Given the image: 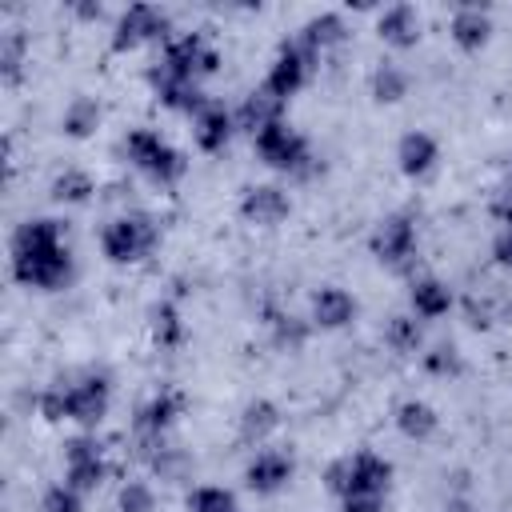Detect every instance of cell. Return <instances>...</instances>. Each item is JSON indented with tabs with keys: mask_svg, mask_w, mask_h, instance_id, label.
Here are the masks:
<instances>
[{
	"mask_svg": "<svg viewBox=\"0 0 512 512\" xmlns=\"http://www.w3.org/2000/svg\"><path fill=\"white\" fill-rule=\"evenodd\" d=\"M160 240V224L148 216V212H124L116 220L104 224L100 232V248L112 264H132V260H144Z\"/></svg>",
	"mask_w": 512,
	"mask_h": 512,
	"instance_id": "obj_1",
	"label": "cell"
},
{
	"mask_svg": "<svg viewBox=\"0 0 512 512\" xmlns=\"http://www.w3.org/2000/svg\"><path fill=\"white\" fill-rule=\"evenodd\" d=\"M124 156L152 180V184H176L180 176H184V168H188V160L172 148V144H164L160 140V132H152V128H132L128 136H124Z\"/></svg>",
	"mask_w": 512,
	"mask_h": 512,
	"instance_id": "obj_2",
	"label": "cell"
},
{
	"mask_svg": "<svg viewBox=\"0 0 512 512\" xmlns=\"http://www.w3.org/2000/svg\"><path fill=\"white\" fill-rule=\"evenodd\" d=\"M12 276L24 288H64L72 276V256L68 248H40V252H12Z\"/></svg>",
	"mask_w": 512,
	"mask_h": 512,
	"instance_id": "obj_3",
	"label": "cell"
},
{
	"mask_svg": "<svg viewBox=\"0 0 512 512\" xmlns=\"http://www.w3.org/2000/svg\"><path fill=\"white\" fill-rule=\"evenodd\" d=\"M252 144H256V156L268 164V168H276V172H296V176H308L312 168H308V144H304V136L300 132H292L284 120L280 124H272V128H264L260 136H252Z\"/></svg>",
	"mask_w": 512,
	"mask_h": 512,
	"instance_id": "obj_4",
	"label": "cell"
},
{
	"mask_svg": "<svg viewBox=\"0 0 512 512\" xmlns=\"http://www.w3.org/2000/svg\"><path fill=\"white\" fill-rule=\"evenodd\" d=\"M372 256L380 264H392L396 272H408L412 268V256H416V224L408 212H396V216H384L372 232Z\"/></svg>",
	"mask_w": 512,
	"mask_h": 512,
	"instance_id": "obj_5",
	"label": "cell"
},
{
	"mask_svg": "<svg viewBox=\"0 0 512 512\" xmlns=\"http://www.w3.org/2000/svg\"><path fill=\"white\" fill-rule=\"evenodd\" d=\"M64 468H68V488L92 492V488L104 480V472H108L100 440H96V436H76V440H68V444H64Z\"/></svg>",
	"mask_w": 512,
	"mask_h": 512,
	"instance_id": "obj_6",
	"label": "cell"
},
{
	"mask_svg": "<svg viewBox=\"0 0 512 512\" xmlns=\"http://www.w3.org/2000/svg\"><path fill=\"white\" fill-rule=\"evenodd\" d=\"M168 32V16L156 8V4H132L120 12L116 20V36H112V48L116 52H132L140 48L144 40H156Z\"/></svg>",
	"mask_w": 512,
	"mask_h": 512,
	"instance_id": "obj_7",
	"label": "cell"
},
{
	"mask_svg": "<svg viewBox=\"0 0 512 512\" xmlns=\"http://www.w3.org/2000/svg\"><path fill=\"white\" fill-rule=\"evenodd\" d=\"M164 64H168L176 76H184V80L196 84L200 76H212V72L220 68V52L208 48L204 36L188 32V36H180V40H172V44L164 48Z\"/></svg>",
	"mask_w": 512,
	"mask_h": 512,
	"instance_id": "obj_8",
	"label": "cell"
},
{
	"mask_svg": "<svg viewBox=\"0 0 512 512\" xmlns=\"http://www.w3.org/2000/svg\"><path fill=\"white\" fill-rule=\"evenodd\" d=\"M316 64V52H308L300 40H288V44H280V52H276V60H272V68H268V80H264V88H272L280 100L284 96H292L304 80H308V68Z\"/></svg>",
	"mask_w": 512,
	"mask_h": 512,
	"instance_id": "obj_9",
	"label": "cell"
},
{
	"mask_svg": "<svg viewBox=\"0 0 512 512\" xmlns=\"http://www.w3.org/2000/svg\"><path fill=\"white\" fill-rule=\"evenodd\" d=\"M108 400H112V384L104 376L88 372L76 384H68V420H76L84 428H96L108 412Z\"/></svg>",
	"mask_w": 512,
	"mask_h": 512,
	"instance_id": "obj_10",
	"label": "cell"
},
{
	"mask_svg": "<svg viewBox=\"0 0 512 512\" xmlns=\"http://www.w3.org/2000/svg\"><path fill=\"white\" fill-rule=\"evenodd\" d=\"M148 84H152V92H156V100H160L164 108H176V112H200V108L208 104L204 92H200L192 80L176 76L164 60H156V64L148 68Z\"/></svg>",
	"mask_w": 512,
	"mask_h": 512,
	"instance_id": "obj_11",
	"label": "cell"
},
{
	"mask_svg": "<svg viewBox=\"0 0 512 512\" xmlns=\"http://www.w3.org/2000/svg\"><path fill=\"white\" fill-rule=\"evenodd\" d=\"M288 192L284 188H276V184H256V188H248L244 192V200H240V216L248 220V224H256V228H272V224H280L284 216H288Z\"/></svg>",
	"mask_w": 512,
	"mask_h": 512,
	"instance_id": "obj_12",
	"label": "cell"
},
{
	"mask_svg": "<svg viewBox=\"0 0 512 512\" xmlns=\"http://www.w3.org/2000/svg\"><path fill=\"white\" fill-rule=\"evenodd\" d=\"M288 480H292V456H288V452H276V448L256 452L252 464L244 468V484H248L252 492H260V496L280 492Z\"/></svg>",
	"mask_w": 512,
	"mask_h": 512,
	"instance_id": "obj_13",
	"label": "cell"
},
{
	"mask_svg": "<svg viewBox=\"0 0 512 512\" xmlns=\"http://www.w3.org/2000/svg\"><path fill=\"white\" fill-rule=\"evenodd\" d=\"M356 316V296L336 288V284H324L316 296H312V324L316 328H344L352 324Z\"/></svg>",
	"mask_w": 512,
	"mask_h": 512,
	"instance_id": "obj_14",
	"label": "cell"
},
{
	"mask_svg": "<svg viewBox=\"0 0 512 512\" xmlns=\"http://www.w3.org/2000/svg\"><path fill=\"white\" fill-rule=\"evenodd\" d=\"M376 32L392 48H416V40H420V16H416L412 4H392V8L380 12Z\"/></svg>",
	"mask_w": 512,
	"mask_h": 512,
	"instance_id": "obj_15",
	"label": "cell"
},
{
	"mask_svg": "<svg viewBox=\"0 0 512 512\" xmlns=\"http://www.w3.org/2000/svg\"><path fill=\"white\" fill-rule=\"evenodd\" d=\"M280 116H284V100H280L272 88H256V92H248L244 104H240V112H236L240 128H248L252 136H260L264 128L280 124Z\"/></svg>",
	"mask_w": 512,
	"mask_h": 512,
	"instance_id": "obj_16",
	"label": "cell"
},
{
	"mask_svg": "<svg viewBox=\"0 0 512 512\" xmlns=\"http://www.w3.org/2000/svg\"><path fill=\"white\" fill-rule=\"evenodd\" d=\"M448 32H452V40H456L464 52H476V48L488 44V36H492V20H488V12H484L480 4H464V8L452 12Z\"/></svg>",
	"mask_w": 512,
	"mask_h": 512,
	"instance_id": "obj_17",
	"label": "cell"
},
{
	"mask_svg": "<svg viewBox=\"0 0 512 512\" xmlns=\"http://www.w3.org/2000/svg\"><path fill=\"white\" fill-rule=\"evenodd\" d=\"M192 132H196V144H200L204 152H220V148L228 144V136H232V112H228L224 104L208 100V104L196 112Z\"/></svg>",
	"mask_w": 512,
	"mask_h": 512,
	"instance_id": "obj_18",
	"label": "cell"
},
{
	"mask_svg": "<svg viewBox=\"0 0 512 512\" xmlns=\"http://www.w3.org/2000/svg\"><path fill=\"white\" fill-rule=\"evenodd\" d=\"M436 156H440V148H436V140L428 136V132H408V136H400V148H396V160H400V172L404 176H428L432 172V164H436Z\"/></svg>",
	"mask_w": 512,
	"mask_h": 512,
	"instance_id": "obj_19",
	"label": "cell"
},
{
	"mask_svg": "<svg viewBox=\"0 0 512 512\" xmlns=\"http://www.w3.org/2000/svg\"><path fill=\"white\" fill-rule=\"evenodd\" d=\"M60 244H64V224L52 216L24 220L12 232V252H40V248H60Z\"/></svg>",
	"mask_w": 512,
	"mask_h": 512,
	"instance_id": "obj_20",
	"label": "cell"
},
{
	"mask_svg": "<svg viewBox=\"0 0 512 512\" xmlns=\"http://www.w3.org/2000/svg\"><path fill=\"white\" fill-rule=\"evenodd\" d=\"M388 480H392V464L384 456H376L368 448L352 456V488H348V496L352 492H376V496H384Z\"/></svg>",
	"mask_w": 512,
	"mask_h": 512,
	"instance_id": "obj_21",
	"label": "cell"
},
{
	"mask_svg": "<svg viewBox=\"0 0 512 512\" xmlns=\"http://www.w3.org/2000/svg\"><path fill=\"white\" fill-rule=\"evenodd\" d=\"M280 428V408L272 400H252L240 412V444H264Z\"/></svg>",
	"mask_w": 512,
	"mask_h": 512,
	"instance_id": "obj_22",
	"label": "cell"
},
{
	"mask_svg": "<svg viewBox=\"0 0 512 512\" xmlns=\"http://www.w3.org/2000/svg\"><path fill=\"white\" fill-rule=\"evenodd\" d=\"M412 308H416V316H424V320H436V316H444L448 308H452V288L444 284V280H436V276H420V280H412Z\"/></svg>",
	"mask_w": 512,
	"mask_h": 512,
	"instance_id": "obj_23",
	"label": "cell"
},
{
	"mask_svg": "<svg viewBox=\"0 0 512 512\" xmlns=\"http://www.w3.org/2000/svg\"><path fill=\"white\" fill-rule=\"evenodd\" d=\"M344 36H348V28H344V16H340V12H320V16H312V20L300 28V44H304L308 52L332 48V44H340Z\"/></svg>",
	"mask_w": 512,
	"mask_h": 512,
	"instance_id": "obj_24",
	"label": "cell"
},
{
	"mask_svg": "<svg viewBox=\"0 0 512 512\" xmlns=\"http://www.w3.org/2000/svg\"><path fill=\"white\" fill-rule=\"evenodd\" d=\"M436 408L432 404H424V400H404L400 408H396V428L408 436V440H428L432 432H436Z\"/></svg>",
	"mask_w": 512,
	"mask_h": 512,
	"instance_id": "obj_25",
	"label": "cell"
},
{
	"mask_svg": "<svg viewBox=\"0 0 512 512\" xmlns=\"http://www.w3.org/2000/svg\"><path fill=\"white\" fill-rule=\"evenodd\" d=\"M180 416V396L176 392H156L140 412H136V432H164Z\"/></svg>",
	"mask_w": 512,
	"mask_h": 512,
	"instance_id": "obj_26",
	"label": "cell"
},
{
	"mask_svg": "<svg viewBox=\"0 0 512 512\" xmlns=\"http://www.w3.org/2000/svg\"><path fill=\"white\" fill-rule=\"evenodd\" d=\"M96 124H100V104H96L92 96H76V100L64 108V120H60L64 136H72V140L92 136V132H96Z\"/></svg>",
	"mask_w": 512,
	"mask_h": 512,
	"instance_id": "obj_27",
	"label": "cell"
},
{
	"mask_svg": "<svg viewBox=\"0 0 512 512\" xmlns=\"http://www.w3.org/2000/svg\"><path fill=\"white\" fill-rule=\"evenodd\" d=\"M148 328H152V340H156L160 348H176L180 336H184L180 312H176V304H168V300H160V304L148 308Z\"/></svg>",
	"mask_w": 512,
	"mask_h": 512,
	"instance_id": "obj_28",
	"label": "cell"
},
{
	"mask_svg": "<svg viewBox=\"0 0 512 512\" xmlns=\"http://www.w3.org/2000/svg\"><path fill=\"white\" fill-rule=\"evenodd\" d=\"M148 464L164 484H184L192 476V452H184V448H160Z\"/></svg>",
	"mask_w": 512,
	"mask_h": 512,
	"instance_id": "obj_29",
	"label": "cell"
},
{
	"mask_svg": "<svg viewBox=\"0 0 512 512\" xmlns=\"http://www.w3.org/2000/svg\"><path fill=\"white\" fill-rule=\"evenodd\" d=\"M92 192H96L92 176H88V172H76V168L60 172V176L52 180V200H60V204H84Z\"/></svg>",
	"mask_w": 512,
	"mask_h": 512,
	"instance_id": "obj_30",
	"label": "cell"
},
{
	"mask_svg": "<svg viewBox=\"0 0 512 512\" xmlns=\"http://www.w3.org/2000/svg\"><path fill=\"white\" fill-rule=\"evenodd\" d=\"M404 92H408V76L396 64H380L372 72V96L380 104H396V100H404Z\"/></svg>",
	"mask_w": 512,
	"mask_h": 512,
	"instance_id": "obj_31",
	"label": "cell"
},
{
	"mask_svg": "<svg viewBox=\"0 0 512 512\" xmlns=\"http://www.w3.org/2000/svg\"><path fill=\"white\" fill-rule=\"evenodd\" d=\"M188 512H240V508H236V496L228 488L204 484V488L188 492Z\"/></svg>",
	"mask_w": 512,
	"mask_h": 512,
	"instance_id": "obj_32",
	"label": "cell"
},
{
	"mask_svg": "<svg viewBox=\"0 0 512 512\" xmlns=\"http://www.w3.org/2000/svg\"><path fill=\"white\" fill-rule=\"evenodd\" d=\"M116 508L120 512H156V492L144 480H128L116 496Z\"/></svg>",
	"mask_w": 512,
	"mask_h": 512,
	"instance_id": "obj_33",
	"label": "cell"
},
{
	"mask_svg": "<svg viewBox=\"0 0 512 512\" xmlns=\"http://www.w3.org/2000/svg\"><path fill=\"white\" fill-rule=\"evenodd\" d=\"M388 344L396 352H416L420 348V324H416V316H392L388 320Z\"/></svg>",
	"mask_w": 512,
	"mask_h": 512,
	"instance_id": "obj_34",
	"label": "cell"
},
{
	"mask_svg": "<svg viewBox=\"0 0 512 512\" xmlns=\"http://www.w3.org/2000/svg\"><path fill=\"white\" fill-rule=\"evenodd\" d=\"M424 368L432 376H456L460 372V352L456 344H436L432 352H424Z\"/></svg>",
	"mask_w": 512,
	"mask_h": 512,
	"instance_id": "obj_35",
	"label": "cell"
},
{
	"mask_svg": "<svg viewBox=\"0 0 512 512\" xmlns=\"http://www.w3.org/2000/svg\"><path fill=\"white\" fill-rule=\"evenodd\" d=\"M20 56H24L20 32H8V36L0 40V72H4V80H16V76H20Z\"/></svg>",
	"mask_w": 512,
	"mask_h": 512,
	"instance_id": "obj_36",
	"label": "cell"
},
{
	"mask_svg": "<svg viewBox=\"0 0 512 512\" xmlns=\"http://www.w3.org/2000/svg\"><path fill=\"white\" fill-rule=\"evenodd\" d=\"M272 328H276V344H280V348H300V344L308 340V324L296 320V316H276Z\"/></svg>",
	"mask_w": 512,
	"mask_h": 512,
	"instance_id": "obj_37",
	"label": "cell"
},
{
	"mask_svg": "<svg viewBox=\"0 0 512 512\" xmlns=\"http://www.w3.org/2000/svg\"><path fill=\"white\" fill-rule=\"evenodd\" d=\"M36 404H40L44 420H68V384H52V388H44Z\"/></svg>",
	"mask_w": 512,
	"mask_h": 512,
	"instance_id": "obj_38",
	"label": "cell"
},
{
	"mask_svg": "<svg viewBox=\"0 0 512 512\" xmlns=\"http://www.w3.org/2000/svg\"><path fill=\"white\" fill-rule=\"evenodd\" d=\"M324 488L336 492V496H348V488H352V456H340V460H332L324 468Z\"/></svg>",
	"mask_w": 512,
	"mask_h": 512,
	"instance_id": "obj_39",
	"label": "cell"
},
{
	"mask_svg": "<svg viewBox=\"0 0 512 512\" xmlns=\"http://www.w3.org/2000/svg\"><path fill=\"white\" fill-rule=\"evenodd\" d=\"M40 512H80V492L60 484V488H48L44 500H40Z\"/></svg>",
	"mask_w": 512,
	"mask_h": 512,
	"instance_id": "obj_40",
	"label": "cell"
},
{
	"mask_svg": "<svg viewBox=\"0 0 512 512\" xmlns=\"http://www.w3.org/2000/svg\"><path fill=\"white\" fill-rule=\"evenodd\" d=\"M464 316H468L472 328H488V324L496 320V304H492L488 296H476V292H472V296L464 300Z\"/></svg>",
	"mask_w": 512,
	"mask_h": 512,
	"instance_id": "obj_41",
	"label": "cell"
},
{
	"mask_svg": "<svg viewBox=\"0 0 512 512\" xmlns=\"http://www.w3.org/2000/svg\"><path fill=\"white\" fill-rule=\"evenodd\" d=\"M344 512H384V496H376V492H352V496H344Z\"/></svg>",
	"mask_w": 512,
	"mask_h": 512,
	"instance_id": "obj_42",
	"label": "cell"
},
{
	"mask_svg": "<svg viewBox=\"0 0 512 512\" xmlns=\"http://www.w3.org/2000/svg\"><path fill=\"white\" fill-rule=\"evenodd\" d=\"M492 216H496L504 228L512 224V184H504V188L492 196Z\"/></svg>",
	"mask_w": 512,
	"mask_h": 512,
	"instance_id": "obj_43",
	"label": "cell"
},
{
	"mask_svg": "<svg viewBox=\"0 0 512 512\" xmlns=\"http://www.w3.org/2000/svg\"><path fill=\"white\" fill-rule=\"evenodd\" d=\"M492 256H496V264L512 268V224H508V228H500V236L492 240Z\"/></svg>",
	"mask_w": 512,
	"mask_h": 512,
	"instance_id": "obj_44",
	"label": "cell"
},
{
	"mask_svg": "<svg viewBox=\"0 0 512 512\" xmlns=\"http://www.w3.org/2000/svg\"><path fill=\"white\" fill-rule=\"evenodd\" d=\"M444 512H476V504H472L468 496H448V504H444Z\"/></svg>",
	"mask_w": 512,
	"mask_h": 512,
	"instance_id": "obj_45",
	"label": "cell"
},
{
	"mask_svg": "<svg viewBox=\"0 0 512 512\" xmlns=\"http://www.w3.org/2000/svg\"><path fill=\"white\" fill-rule=\"evenodd\" d=\"M76 16H84V20H96V16H100V4H76Z\"/></svg>",
	"mask_w": 512,
	"mask_h": 512,
	"instance_id": "obj_46",
	"label": "cell"
}]
</instances>
